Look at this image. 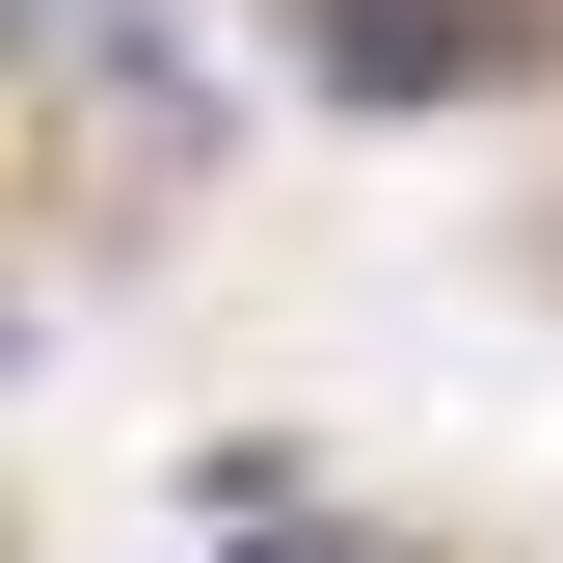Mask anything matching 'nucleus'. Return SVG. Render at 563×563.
I'll return each mask as SVG.
<instances>
[{
	"label": "nucleus",
	"instance_id": "obj_1",
	"mask_svg": "<svg viewBox=\"0 0 563 563\" xmlns=\"http://www.w3.org/2000/svg\"><path fill=\"white\" fill-rule=\"evenodd\" d=\"M456 54H483V0H322V81L349 108H376V81H456Z\"/></svg>",
	"mask_w": 563,
	"mask_h": 563
},
{
	"label": "nucleus",
	"instance_id": "obj_2",
	"mask_svg": "<svg viewBox=\"0 0 563 563\" xmlns=\"http://www.w3.org/2000/svg\"><path fill=\"white\" fill-rule=\"evenodd\" d=\"M216 563H349V537H296V510H268V537H216Z\"/></svg>",
	"mask_w": 563,
	"mask_h": 563
}]
</instances>
